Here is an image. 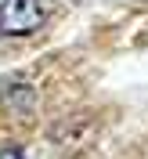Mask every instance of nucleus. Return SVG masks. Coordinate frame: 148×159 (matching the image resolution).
Listing matches in <instances>:
<instances>
[{"mask_svg":"<svg viewBox=\"0 0 148 159\" xmlns=\"http://www.w3.org/2000/svg\"><path fill=\"white\" fill-rule=\"evenodd\" d=\"M40 22H43L40 0H0V33L25 36V33L40 29Z\"/></svg>","mask_w":148,"mask_h":159,"instance_id":"obj_1","label":"nucleus"},{"mask_svg":"<svg viewBox=\"0 0 148 159\" xmlns=\"http://www.w3.org/2000/svg\"><path fill=\"white\" fill-rule=\"evenodd\" d=\"M0 159H22L18 148H0Z\"/></svg>","mask_w":148,"mask_h":159,"instance_id":"obj_2","label":"nucleus"}]
</instances>
